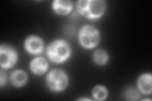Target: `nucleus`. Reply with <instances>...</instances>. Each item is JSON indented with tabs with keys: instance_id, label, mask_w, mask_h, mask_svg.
I'll use <instances>...</instances> for the list:
<instances>
[{
	"instance_id": "obj_15",
	"label": "nucleus",
	"mask_w": 152,
	"mask_h": 101,
	"mask_svg": "<svg viewBox=\"0 0 152 101\" xmlns=\"http://www.w3.org/2000/svg\"><path fill=\"white\" fill-rule=\"evenodd\" d=\"M79 100H90L89 99H79Z\"/></svg>"
},
{
	"instance_id": "obj_14",
	"label": "nucleus",
	"mask_w": 152,
	"mask_h": 101,
	"mask_svg": "<svg viewBox=\"0 0 152 101\" xmlns=\"http://www.w3.org/2000/svg\"><path fill=\"white\" fill-rule=\"evenodd\" d=\"M6 73L3 70H1V71H0V85H1V86H3L4 84L6 82Z\"/></svg>"
},
{
	"instance_id": "obj_5",
	"label": "nucleus",
	"mask_w": 152,
	"mask_h": 101,
	"mask_svg": "<svg viewBox=\"0 0 152 101\" xmlns=\"http://www.w3.org/2000/svg\"><path fill=\"white\" fill-rule=\"evenodd\" d=\"M17 60V53L15 49L8 45H1L0 47V65L3 68H10L13 66Z\"/></svg>"
},
{
	"instance_id": "obj_4",
	"label": "nucleus",
	"mask_w": 152,
	"mask_h": 101,
	"mask_svg": "<svg viewBox=\"0 0 152 101\" xmlns=\"http://www.w3.org/2000/svg\"><path fill=\"white\" fill-rule=\"evenodd\" d=\"M68 77L64 71L60 70H51L46 76V84L50 90L54 92L64 90L68 85Z\"/></svg>"
},
{
	"instance_id": "obj_11",
	"label": "nucleus",
	"mask_w": 152,
	"mask_h": 101,
	"mask_svg": "<svg viewBox=\"0 0 152 101\" xmlns=\"http://www.w3.org/2000/svg\"><path fill=\"white\" fill-rule=\"evenodd\" d=\"M93 60L98 65H103L108 60V56L107 52L103 50H97L94 52Z\"/></svg>"
},
{
	"instance_id": "obj_10",
	"label": "nucleus",
	"mask_w": 152,
	"mask_h": 101,
	"mask_svg": "<svg viewBox=\"0 0 152 101\" xmlns=\"http://www.w3.org/2000/svg\"><path fill=\"white\" fill-rule=\"evenodd\" d=\"M27 75L22 70H15L13 71L10 75V81L12 84L16 87H21L27 81Z\"/></svg>"
},
{
	"instance_id": "obj_3",
	"label": "nucleus",
	"mask_w": 152,
	"mask_h": 101,
	"mask_svg": "<svg viewBox=\"0 0 152 101\" xmlns=\"http://www.w3.org/2000/svg\"><path fill=\"white\" fill-rule=\"evenodd\" d=\"M100 36L96 28L91 25L83 26L79 33L80 44L87 49L96 46L99 41Z\"/></svg>"
},
{
	"instance_id": "obj_7",
	"label": "nucleus",
	"mask_w": 152,
	"mask_h": 101,
	"mask_svg": "<svg viewBox=\"0 0 152 101\" xmlns=\"http://www.w3.org/2000/svg\"><path fill=\"white\" fill-rule=\"evenodd\" d=\"M54 11L58 15H67L72 9V3L69 0H55L53 3Z\"/></svg>"
},
{
	"instance_id": "obj_12",
	"label": "nucleus",
	"mask_w": 152,
	"mask_h": 101,
	"mask_svg": "<svg viewBox=\"0 0 152 101\" xmlns=\"http://www.w3.org/2000/svg\"><path fill=\"white\" fill-rule=\"evenodd\" d=\"M93 96L97 100H103L107 96V90L103 86L98 85L95 86L93 90Z\"/></svg>"
},
{
	"instance_id": "obj_1",
	"label": "nucleus",
	"mask_w": 152,
	"mask_h": 101,
	"mask_svg": "<svg viewBox=\"0 0 152 101\" xmlns=\"http://www.w3.org/2000/svg\"><path fill=\"white\" fill-rule=\"evenodd\" d=\"M105 8L106 4L103 0H80L77 3L78 12L89 19L101 17Z\"/></svg>"
},
{
	"instance_id": "obj_9",
	"label": "nucleus",
	"mask_w": 152,
	"mask_h": 101,
	"mask_svg": "<svg viewBox=\"0 0 152 101\" xmlns=\"http://www.w3.org/2000/svg\"><path fill=\"white\" fill-rule=\"evenodd\" d=\"M137 85L139 90L142 94H150L152 90L151 75L150 73L142 75L137 81Z\"/></svg>"
},
{
	"instance_id": "obj_13",
	"label": "nucleus",
	"mask_w": 152,
	"mask_h": 101,
	"mask_svg": "<svg viewBox=\"0 0 152 101\" xmlns=\"http://www.w3.org/2000/svg\"><path fill=\"white\" fill-rule=\"evenodd\" d=\"M126 99L129 100H136L140 98V94L134 88H129L125 93Z\"/></svg>"
},
{
	"instance_id": "obj_8",
	"label": "nucleus",
	"mask_w": 152,
	"mask_h": 101,
	"mask_svg": "<svg viewBox=\"0 0 152 101\" xmlns=\"http://www.w3.org/2000/svg\"><path fill=\"white\" fill-rule=\"evenodd\" d=\"M30 68L34 74L42 75L47 71L48 68V64L43 57H38L31 61Z\"/></svg>"
},
{
	"instance_id": "obj_2",
	"label": "nucleus",
	"mask_w": 152,
	"mask_h": 101,
	"mask_svg": "<svg viewBox=\"0 0 152 101\" xmlns=\"http://www.w3.org/2000/svg\"><path fill=\"white\" fill-rule=\"evenodd\" d=\"M46 54L51 61L60 63L69 58L70 54V48L66 42L62 40H56L52 42L48 46Z\"/></svg>"
},
{
	"instance_id": "obj_6",
	"label": "nucleus",
	"mask_w": 152,
	"mask_h": 101,
	"mask_svg": "<svg viewBox=\"0 0 152 101\" xmlns=\"http://www.w3.org/2000/svg\"><path fill=\"white\" fill-rule=\"evenodd\" d=\"M25 48L31 54H39L44 49V44L41 38L31 36L26 40Z\"/></svg>"
}]
</instances>
